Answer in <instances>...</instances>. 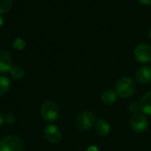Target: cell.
Returning a JSON list of instances; mask_svg holds the SVG:
<instances>
[{
	"label": "cell",
	"instance_id": "6da1fadb",
	"mask_svg": "<svg viewBox=\"0 0 151 151\" xmlns=\"http://www.w3.org/2000/svg\"><path fill=\"white\" fill-rule=\"evenodd\" d=\"M136 91V85L131 78H121L116 86V93L122 98L132 96Z\"/></svg>",
	"mask_w": 151,
	"mask_h": 151
},
{
	"label": "cell",
	"instance_id": "7a4b0ae2",
	"mask_svg": "<svg viewBox=\"0 0 151 151\" xmlns=\"http://www.w3.org/2000/svg\"><path fill=\"white\" fill-rule=\"evenodd\" d=\"M0 151H23V143L14 135L6 136L0 141Z\"/></svg>",
	"mask_w": 151,
	"mask_h": 151
},
{
	"label": "cell",
	"instance_id": "3957f363",
	"mask_svg": "<svg viewBox=\"0 0 151 151\" xmlns=\"http://www.w3.org/2000/svg\"><path fill=\"white\" fill-rule=\"evenodd\" d=\"M41 115L45 121L53 122L59 117V115H60L59 106L55 102L48 101L42 105Z\"/></svg>",
	"mask_w": 151,
	"mask_h": 151
},
{
	"label": "cell",
	"instance_id": "277c9868",
	"mask_svg": "<svg viewBox=\"0 0 151 151\" xmlns=\"http://www.w3.org/2000/svg\"><path fill=\"white\" fill-rule=\"evenodd\" d=\"M96 117L92 112H82L80 113L76 119V124L77 127L81 131H88L90 130L95 124Z\"/></svg>",
	"mask_w": 151,
	"mask_h": 151
},
{
	"label": "cell",
	"instance_id": "5b68a950",
	"mask_svg": "<svg viewBox=\"0 0 151 151\" xmlns=\"http://www.w3.org/2000/svg\"><path fill=\"white\" fill-rule=\"evenodd\" d=\"M134 57L140 63H148L151 60V46L140 44L134 49Z\"/></svg>",
	"mask_w": 151,
	"mask_h": 151
},
{
	"label": "cell",
	"instance_id": "8992f818",
	"mask_svg": "<svg viewBox=\"0 0 151 151\" xmlns=\"http://www.w3.org/2000/svg\"><path fill=\"white\" fill-rule=\"evenodd\" d=\"M12 68L13 60L10 53L4 49H0V74H6Z\"/></svg>",
	"mask_w": 151,
	"mask_h": 151
},
{
	"label": "cell",
	"instance_id": "52a82bcc",
	"mask_svg": "<svg viewBox=\"0 0 151 151\" xmlns=\"http://www.w3.org/2000/svg\"><path fill=\"white\" fill-rule=\"evenodd\" d=\"M131 125L135 132H140L147 129V120L146 116L141 113L134 114L131 118Z\"/></svg>",
	"mask_w": 151,
	"mask_h": 151
},
{
	"label": "cell",
	"instance_id": "ba28073f",
	"mask_svg": "<svg viewBox=\"0 0 151 151\" xmlns=\"http://www.w3.org/2000/svg\"><path fill=\"white\" fill-rule=\"evenodd\" d=\"M45 136L48 141L52 143H58L61 139V132L58 126L50 124L45 128Z\"/></svg>",
	"mask_w": 151,
	"mask_h": 151
},
{
	"label": "cell",
	"instance_id": "9c48e42d",
	"mask_svg": "<svg viewBox=\"0 0 151 151\" xmlns=\"http://www.w3.org/2000/svg\"><path fill=\"white\" fill-rule=\"evenodd\" d=\"M136 80L139 84H147L151 81V68L147 66H143L139 68L136 74Z\"/></svg>",
	"mask_w": 151,
	"mask_h": 151
},
{
	"label": "cell",
	"instance_id": "30bf717a",
	"mask_svg": "<svg viewBox=\"0 0 151 151\" xmlns=\"http://www.w3.org/2000/svg\"><path fill=\"white\" fill-rule=\"evenodd\" d=\"M141 110L147 115H151V92L147 93L140 100Z\"/></svg>",
	"mask_w": 151,
	"mask_h": 151
},
{
	"label": "cell",
	"instance_id": "8fae6325",
	"mask_svg": "<svg viewBox=\"0 0 151 151\" xmlns=\"http://www.w3.org/2000/svg\"><path fill=\"white\" fill-rule=\"evenodd\" d=\"M96 131H97L99 135L106 136L109 134V132L110 131V125L106 120L101 119L96 124Z\"/></svg>",
	"mask_w": 151,
	"mask_h": 151
},
{
	"label": "cell",
	"instance_id": "7c38bea8",
	"mask_svg": "<svg viewBox=\"0 0 151 151\" xmlns=\"http://www.w3.org/2000/svg\"><path fill=\"white\" fill-rule=\"evenodd\" d=\"M116 100V93L113 90H107L101 95V101L107 105L113 104Z\"/></svg>",
	"mask_w": 151,
	"mask_h": 151
},
{
	"label": "cell",
	"instance_id": "4fadbf2b",
	"mask_svg": "<svg viewBox=\"0 0 151 151\" xmlns=\"http://www.w3.org/2000/svg\"><path fill=\"white\" fill-rule=\"evenodd\" d=\"M11 87L10 79L5 76H0V96L5 95Z\"/></svg>",
	"mask_w": 151,
	"mask_h": 151
},
{
	"label": "cell",
	"instance_id": "5bb4252c",
	"mask_svg": "<svg viewBox=\"0 0 151 151\" xmlns=\"http://www.w3.org/2000/svg\"><path fill=\"white\" fill-rule=\"evenodd\" d=\"M11 72V76L12 78L15 80H20L24 77V69L21 67V66H14L13 67Z\"/></svg>",
	"mask_w": 151,
	"mask_h": 151
},
{
	"label": "cell",
	"instance_id": "9a60e30c",
	"mask_svg": "<svg viewBox=\"0 0 151 151\" xmlns=\"http://www.w3.org/2000/svg\"><path fill=\"white\" fill-rule=\"evenodd\" d=\"M12 0H0V14L7 13L12 7Z\"/></svg>",
	"mask_w": 151,
	"mask_h": 151
},
{
	"label": "cell",
	"instance_id": "2e32d148",
	"mask_svg": "<svg viewBox=\"0 0 151 151\" xmlns=\"http://www.w3.org/2000/svg\"><path fill=\"white\" fill-rule=\"evenodd\" d=\"M26 42L24 40H22V38H16L15 41L14 42L13 44V47L15 49V50H23L24 47L26 46Z\"/></svg>",
	"mask_w": 151,
	"mask_h": 151
},
{
	"label": "cell",
	"instance_id": "e0dca14e",
	"mask_svg": "<svg viewBox=\"0 0 151 151\" xmlns=\"http://www.w3.org/2000/svg\"><path fill=\"white\" fill-rule=\"evenodd\" d=\"M128 110L132 113V114H138L140 110H141V108H140V105L138 104V103H131L128 107Z\"/></svg>",
	"mask_w": 151,
	"mask_h": 151
},
{
	"label": "cell",
	"instance_id": "ac0fdd59",
	"mask_svg": "<svg viewBox=\"0 0 151 151\" xmlns=\"http://www.w3.org/2000/svg\"><path fill=\"white\" fill-rule=\"evenodd\" d=\"M5 122L7 124H14V122H15V116H14V115H13V114H6V116H5Z\"/></svg>",
	"mask_w": 151,
	"mask_h": 151
},
{
	"label": "cell",
	"instance_id": "d6986e66",
	"mask_svg": "<svg viewBox=\"0 0 151 151\" xmlns=\"http://www.w3.org/2000/svg\"><path fill=\"white\" fill-rule=\"evenodd\" d=\"M138 1L142 4V5H145V6H149L151 5V0H138Z\"/></svg>",
	"mask_w": 151,
	"mask_h": 151
},
{
	"label": "cell",
	"instance_id": "ffe728a7",
	"mask_svg": "<svg viewBox=\"0 0 151 151\" xmlns=\"http://www.w3.org/2000/svg\"><path fill=\"white\" fill-rule=\"evenodd\" d=\"M86 151H99V149L96 146H90V147H88Z\"/></svg>",
	"mask_w": 151,
	"mask_h": 151
},
{
	"label": "cell",
	"instance_id": "44dd1931",
	"mask_svg": "<svg viewBox=\"0 0 151 151\" xmlns=\"http://www.w3.org/2000/svg\"><path fill=\"white\" fill-rule=\"evenodd\" d=\"M4 121H5V116H4V114L1 111H0V125L3 124Z\"/></svg>",
	"mask_w": 151,
	"mask_h": 151
},
{
	"label": "cell",
	"instance_id": "7402d4cb",
	"mask_svg": "<svg viewBox=\"0 0 151 151\" xmlns=\"http://www.w3.org/2000/svg\"><path fill=\"white\" fill-rule=\"evenodd\" d=\"M3 23H4V20H3V17L0 15V28L3 26Z\"/></svg>",
	"mask_w": 151,
	"mask_h": 151
},
{
	"label": "cell",
	"instance_id": "603a6c76",
	"mask_svg": "<svg viewBox=\"0 0 151 151\" xmlns=\"http://www.w3.org/2000/svg\"><path fill=\"white\" fill-rule=\"evenodd\" d=\"M149 37H150V38H151V28H150V29H149Z\"/></svg>",
	"mask_w": 151,
	"mask_h": 151
}]
</instances>
